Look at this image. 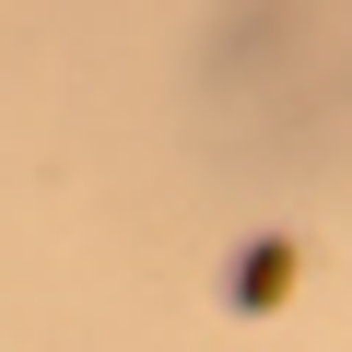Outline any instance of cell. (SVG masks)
<instances>
[{"mask_svg": "<svg viewBox=\"0 0 352 352\" xmlns=\"http://www.w3.org/2000/svg\"><path fill=\"white\" fill-rule=\"evenodd\" d=\"M294 270H305V247H294V235H247V258H235V305H247V317H270V305L294 294Z\"/></svg>", "mask_w": 352, "mask_h": 352, "instance_id": "1", "label": "cell"}]
</instances>
